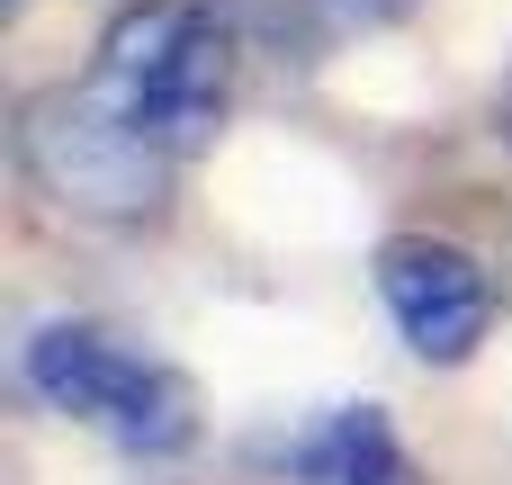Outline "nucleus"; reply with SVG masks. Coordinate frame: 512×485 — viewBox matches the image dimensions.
Returning a JSON list of instances; mask_svg holds the SVG:
<instances>
[{"mask_svg": "<svg viewBox=\"0 0 512 485\" xmlns=\"http://www.w3.org/2000/svg\"><path fill=\"white\" fill-rule=\"evenodd\" d=\"M171 162L99 81H54L18 99V171L36 180L45 207L81 225H153L171 207Z\"/></svg>", "mask_w": 512, "mask_h": 485, "instance_id": "1", "label": "nucleus"}, {"mask_svg": "<svg viewBox=\"0 0 512 485\" xmlns=\"http://www.w3.org/2000/svg\"><path fill=\"white\" fill-rule=\"evenodd\" d=\"M234 18L216 0H144L99 36V90L117 99V117H135L162 153H198L216 144L225 108H234Z\"/></svg>", "mask_w": 512, "mask_h": 485, "instance_id": "2", "label": "nucleus"}, {"mask_svg": "<svg viewBox=\"0 0 512 485\" xmlns=\"http://www.w3.org/2000/svg\"><path fill=\"white\" fill-rule=\"evenodd\" d=\"M18 369H27V387H36L54 414L108 432V441L135 450V459H171V450L198 441V387H189L171 360L135 351L126 333H108V324H90V315L36 324L27 351H18Z\"/></svg>", "mask_w": 512, "mask_h": 485, "instance_id": "3", "label": "nucleus"}, {"mask_svg": "<svg viewBox=\"0 0 512 485\" xmlns=\"http://www.w3.org/2000/svg\"><path fill=\"white\" fill-rule=\"evenodd\" d=\"M369 270H378V297H387V315H396V333H405V351L423 369H459V360L486 351V333L504 315V288H495V270L468 243L387 234Z\"/></svg>", "mask_w": 512, "mask_h": 485, "instance_id": "4", "label": "nucleus"}, {"mask_svg": "<svg viewBox=\"0 0 512 485\" xmlns=\"http://www.w3.org/2000/svg\"><path fill=\"white\" fill-rule=\"evenodd\" d=\"M288 477L297 485H432L414 468V450L396 441L387 405H342V414H324V423L288 450Z\"/></svg>", "mask_w": 512, "mask_h": 485, "instance_id": "5", "label": "nucleus"}, {"mask_svg": "<svg viewBox=\"0 0 512 485\" xmlns=\"http://www.w3.org/2000/svg\"><path fill=\"white\" fill-rule=\"evenodd\" d=\"M405 9H414V0H252L261 36L288 45V54H333V45H351V36L396 27Z\"/></svg>", "mask_w": 512, "mask_h": 485, "instance_id": "6", "label": "nucleus"}, {"mask_svg": "<svg viewBox=\"0 0 512 485\" xmlns=\"http://www.w3.org/2000/svg\"><path fill=\"white\" fill-rule=\"evenodd\" d=\"M495 117H504V135H512V63H504V81H495Z\"/></svg>", "mask_w": 512, "mask_h": 485, "instance_id": "7", "label": "nucleus"}, {"mask_svg": "<svg viewBox=\"0 0 512 485\" xmlns=\"http://www.w3.org/2000/svg\"><path fill=\"white\" fill-rule=\"evenodd\" d=\"M9 9H18V0H9Z\"/></svg>", "mask_w": 512, "mask_h": 485, "instance_id": "8", "label": "nucleus"}]
</instances>
